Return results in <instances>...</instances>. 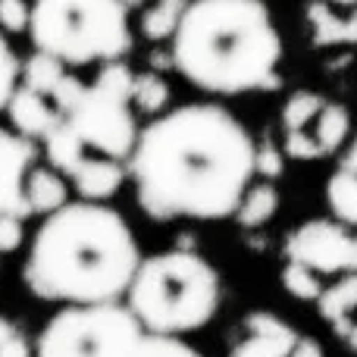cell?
Returning <instances> with one entry per match:
<instances>
[{
  "instance_id": "6da1fadb",
  "label": "cell",
  "mask_w": 357,
  "mask_h": 357,
  "mask_svg": "<svg viewBox=\"0 0 357 357\" xmlns=\"http://www.w3.org/2000/svg\"><path fill=\"white\" fill-rule=\"evenodd\" d=\"M126 167L151 220H226L254 178V138L226 107L185 104L138 129Z\"/></svg>"
},
{
  "instance_id": "7a4b0ae2",
  "label": "cell",
  "mask_w": 357,
  "mask_h": 357,
  "mask_svg": "<svg viewBox=\"0 0 357 357\" xmlns=\"http://www.w3.org/2000/svg\"><path fill=\"white\" fill-rule=\"evenodd\" d=\"M138 264L135 232L119 210L104 201H66L38 226L22 282L41 301H123Z\"/></svg>"
},
{
  "instance_id": "3957f363",
  "label": "cell",
  "mask_w": 357,
  "mask_h": 357,
  "mask_svg": "<svg viewBox=\"0 0 357 357\" xmlns=\"http://www.w3.org/2000/svg\"><path fill=\"white\" fill-rule=\"evenodd\" d=\"M173 66L207 94L276 91L282 85V35L264 0H188Z\"/></svg>"
},
{
  "instance_id": "277c9868",
  "label": "cell",
  "mask_w": 357,
  "mask_h": 357,
  "mask_svg": "<svg viewBox=\"0 0 357 357\" xmlns=\"http://www.w3.org/2000/svg\"><path fill=\"white\" fill-rule=\"evenodd\" d=\"M220 273L195 248H173L142 257L126 304L144 333L185 335L207 326L220 310Z\"/></svg>"
},
{
  "instance_id": "5b68a950",
  "label": "cell",
  "mask_w": 357,
  "mask_h": 357,
  "mask_svg": "<svg viewBox=\"0 0 357 357\" xmlns=\"http://www.w3.org/2000/svg\"><path fill=\"white\" fill-rule=\"evenodd\" d=\"M129 6L123 0H35L29 35L35 50L66 66L123 60L132 50Z\"/></svg>"
},
{
  "instance_id": "8992f818",
  "label": "cell",
  "mask_w": 357,
  "mask_h": 357,
  "mask_svg": "<svg viewBox=\"0 0 357 357\" xmlns=\"http://www.w3.org/2000/svg\"><path fill=\"white\" fill-rule=\"evenodd\" d=\"M144 326L129 304H63L35 339V357H132Z\"/></svg>"
},
{
  "instance_id": "52a82bcc",
  "label": "cell",
  "mask_w": 357,
  "mask_h": 357,
  "mask_svg": "<svg viewBox=\"0 0 357 357\" xmlns=\"http://www.w3.org/2000/svg\"><path fill=\"white\" fill-rule=\"evenodd\" d=\"M132 82H135V73L123 60H110L66 110L63 123L85 144V151L129 160L138 142V123L132 113Z\"/></svg>"
},
{
  "instance_id": "ba28073f",
  "label": "cell",
  "mask_w": 357,
  "mask_h": 357,
  "mask_svg": "<svg viewBox=\"0 0 357 357\" xmlns=\"http://www.w3.org/2000/svg\"><path fill=\"white\" fill-rule=\"evenodd\" d=\"M282 254L320 276H345L357 273V232L342 220H307L289 232Z\"/></svg>"
},
{
  "instance_id": "9c48e42d",
  "label": "cell",
  "mask_w": 357,
  "mask_h": 357,
  "mask_svg": "<svg viewBox=\"0 0 357 357\" xmlns=\"http://www.w3.org/2000/svg\"><path fill=\"white\" fill-rule=\"evenodd\" d=\"M35 138L0 126V213H16L29 220L31 210L25 201V176L35 167Z\"/></svg>"
},
{
  "instance_id": "30bf717a",
  "label": "cell",
  "mask_w": 357,
  "mask_h": 357,
  "mask_svg": "<svg viewBox=\"0 0 357 357\" xmlns=\"http://www.w3.org/2000/svg\"><path fill=\"white\" fill-rule=\"evenodd\" d=\"M301 335L270 310H251L241 320L238 339L229 348V357H289Z\"/></svg>"
},
{
  "instance_id": "8fae6325",
  "label": "cell",
  "mask_w": 357,
  "mask_h": 357,
  "mask_svg": "<svg viewBox=\"0 0 357 357\" xmlns=\"http://www.w3.org/2000/svg\"><path fill=\"white\" fill-rule=\"evenodd\" d=\"M6 113H10L13 129L29 135V138H35V142H41V138L63 119V110L56 107V100L50 98V94L38 91V88L25 85V82L16 85L10 104H6Z\"/></svg>"
},
{
  "instance_id": "7c38bea8",
  "label": "cell",
  "mask_w": 357,
  "mask_h": 357,
  "mask_svg": "<svg viewBox=\"0 0 357 357\" xmlns=\"http://www.w3.org/2000/svg\"><path fill=\"white\" fill-rule=\"evenodd\" d=\"M126 176H129L126 160H116V157L107 154H88L75 167V173L69 176V182L79 191L82 201H110L123 188Z\"/></svg>"
},
{
  "instance_id": "4fadbf2b",
  "label": "cell",
  "mask_w": 357,
  "mask_h": 357,
  "mask_svg": "<svg viewBox=\"0 0 357 357\" xmlns=\"http://www.w3.org/2000/svg\"><path fill=\"white\" fill-rule=\"evenodd\" d=\"M304 19L310 25L317 47H335V44H357V6L335 10L326 0H310Z\"/></svg>"
},
{
  "instance_id": "5bb4252c",
  "label": "cell",
  "mask_w": 357,
  "mask_h": 357,
  "mask_svg": "<svg viewBox=\"0 0 357 357\" xmlns=\"http://www.w3.org/2000/svg\"><path fill=\"white\" fill-rule=\"evenodd\" d=\"M25 201L31 216H47L69 201V182L54 167H31L25 176Z\"/></svg>"
},
{
  "instance_id": "9a60e30c",
  "label": "cell",
  "mask_w": 357,
  "mask_h": 357,
  "mask_svg": "<svg viewBox=\"0 0 357 357\" xmlns=\"http://www.w3.org/2000/svg\"><path fill=\"white\" fill-rule=\"evenodd\" d=\"M317 307H320V317L335 329L339 339H345L348 329L354 323L351 310L357 307V273H345L335 285L323 289V295L317 298Z\"/></svg>"
},
{
  "instance_id": "2e32d148",
  "label": "cell",
  "mask_w": 357,
  "mask_h": 357,
  "mask_svg": "<svg viewBox=\"0 0 357 357\" xmlns=\"http://www.w3.org/2000/svg\"><path fill=\"white\" fill-rule=\"evenodd\" d=\"M276 210H279V188L270 178H264V182H257V185H248L232 216L241 229H260L273 220Z\"/></svg>"
},
{
  "instance_id": "e0dca14e",
  "label": "cell",
  "mask_w": 357,
  "mask_h": 357,
  "mask_svg": "<svg viewBox=\"0 0 357 357\" xmlns=\"http://www.w3.org/2000/svg\"><path fill=\"white\" fill-rule=\"evenodd\" d=\"M41 144H44V157H47V163L54 169H60L66 178L75 173V167H79L88 154H91V151H85V144L73 135V129H69L63 119L41 138Z\"/></svg>"
},
{
  "instance_id": "ac0fdd59",
  "label": "cell",
  "mask_w": 357,
  "mask_h": 357,
  "mask_svg": "<svg viewBox=\"0 0 357 357\" xmlns=\"http://www.w3.org/2000/svg\"><path fill=\"white\" fill-rule=\"evenodd\" d=\"M310 135H314L323 157L335 154L348 142V135H351V116H348V110L342 104H329L326 100L323 110L317 113L314 126H310Z\"/></svg>"
},
{
  "instance_id": "d6986e66",
  "label": "cell",
  "mask_w": 357,
  "mask_h": 357,
  "mask_svg": "<svg viewBox=\"0 0 357 357\" xmlns=\"http://www.w3.org/2000/svg\"><path fill=\"white\" fill-rule=\"evenodd\" d=\"M326 204L335 220H342L345 226H351L357 232V176L354 173L339 167L326 178Z\"/></svg>"
},
{
  "instance_id": "ffe728a7",
  "label": "cell",
  "mask_w": 357,
  "mask_h": 357,
  "mask_svg": "<svg viewBox=\"0 0 357 357\" xmlns=\"http://www.w3.org/2000/svg\"><path fill=\"white\" fill-rule=\"evenodd\" d=\"M188 0H154L142 16V35L148 41H173Z\"/></svg>"
},
{
  "instance_id": "44dd1931",
  "label": "cell",
  "mask_w": 357,
  "mask_h": 357,
  "mask_svg": "<svg viewBox=\"0 0 357 357\" xmlns=\"http://www.w3.org/2000/svg\"><path fill=\"white\" fill-rule=\"evenodd\" d=\"M169 104V85L157 69H148V73H135V82H132V107L138 113H163Z\"/></svg>"
},
{
  "instance_id": "7402d4cb",
  "label": "cell",
  "mask_w": 357,
  "mask_h": 357,
  "mask_svg": "<svg viewBox=\"0 0 357 357\" xmlns=\"http://www.w3.org/2000/svg\"><path fill=\"white\" fill-rule=\"evenodd\" d=\"M326 100L314 91H295L282 107V132H298V129H310L317 119V113L323 110Z\"/></svg>"
},
{
  "instance_id": "603a6c76",
  "label": "cell",
  "mask_w": 357,
  "mask_h": 357,
  "mask_svg": "<svg viewBox=\"0 0 357 357\" xmlns=\"http://www.w3.org/2000/svg\"><path fill=\"white\" fill-rule=\"evenodd\" d=\"M282 285L291 298H298V301H317V298L323 295L320 273L310 270V266H304V264H298V260H285Z\"/></svg>"
},
{
  "instance_id": "cb8c5ba5",
  "label": "cell",
  "mask_w": 357,
  "mask_h": 357,
  "mask_svg": "<svg viewBox=\"0 0 357 357\" xmlns=\"http://www.w3.org/2000/svg\"><path fill=\"white\" fill-rule=\"evenodd\" d=\"M132 357H204L197 348H191L182 335H163V333H144Z\"/></svg>"
},
{
  "instance_id": "d4e9b609",
  "label": "cell",
  "mask_w": 357,
  "mask_h": 357,
  "mask_svg": "<svg viewBox=\"0 0 357 357\" xmlns=\"http://www.w3.org/2000/svg\"><path fill=\"white\" fill-rule=\"evenodd\" d=\"M285 173V151H279V144L270 135H264L254 144V176L260 178H279Z\"/></svg>"
},
{
  "instance_id": "484cf974",
  "label": "cell",
  "mask_w": 357,
  "mask_h": 357,
  "mask_svg": "<svg viewBox=\"0 0 357 357\" xmlns=\"http://www.w3.org/2000/svg\"><path fill=\"white\" fill-rule=\"evenodd\" d=\"M19 73H22V63H19L16 50L10 47V41H6L3 31H0V113L6 110V104H10L13 91H16Z\"/></svg>"
},
{
  "instance_id": "4316f807",
  "label": "cell",
  "mask_w": 357,
  "mask_h": 357,
  "mask_svg": "<svg viewBox=\"0 0 357 357\" xmlns=\"http://www.w3.org/2000/svg\"><path fill=\"white\" fill-rule=\"evenodd\" d=\"M29 19H31L29 0H0V31L22 35V31H29Z\"/></svg>"
},
{
  "instance_id": "83f0119b",
  "label": "cell",
  "mask_w": 357,
  "mask_h": 357,
  "mask_svg": "<svg viewBox=\"0 0 357 357\" xmlns=\"http://www.w3.org/2000/svg\"><path fill=\"white\" fill-rule=\"evenodd\" d=\"M0 357H35L29 335L6 317H0Z\"/></svg>"
},
{
  "instance_id": "f1b7e54d",
  "label": "cell",
  "mask_w": 357,
  "mask_h": 357,
  "mask_svg": "<svg viewBox=\"0 0 357 357\" xmlns=\"http://www.w3.org/2000/svg\"><path fill=\"white\" fill-rule=\"evenodd\" d=\"M285 157L291 160H320V148H317L310 129H298V132H285Z\"/></svg>"
},
{
  "instance_id": "f546056e",
  "label": "cell",
  "mask_w": 357,
  "mask_h": 357,
  "mask_svg": "<svg viewBox=\"0 0 357 357\" xmlns=\"http://www.w3.org/2000/svg\"><path fill=\"white\" fill-rule=\"evenodd\" d=\"M22 216L16 213H0V254H13L19 251L25 238V226H22Z\"/></svg>"
},
{
  "instance_id": "4dcf8cb0",
  "label": "cell",
  "mask_w": 357,
  "mask_h": 357,
  "mask_svg": "<svg viewBox=\"0 0 357 357\" xmlns=\"http://www.w3.org/2000/svg\"><path fill=\"white\" fill-rule=\"evenodd\" d=\"M289 357H323V345L314 339V335H301Z\"/></svg>"
},
{
  "instance_id": "1f68e13d",
  "label": "cell",
  "mask_w": 357,
  "mask_h": 357,
  "mask_svg": "<svg viewBox=\"0 0 357 357\" xmlns=\"http://www.w3.org/2000/svg\"><path fill=\"white\" fill-rule=\"evenodd\" d=\"M339 167H342V169H348V173H354V176H357V135L351 138V144H348V151H345V154H342Z\"/></svg>"
},
{
  "instance_id": "d6a6232c",
  "label": "cell",
  "mask_w": 357,
  "mask_h": 357,
  "mask_svg": "<svg viewBox=\"0 0 357 357\" xmlns=\"http://www.w3.org/2000/svg\"><path fill=\"white\" fill-rule=\"evenodd\" d=\"M151 69H157V73H163V69H169V66H173V50H169V54H167V50H154V54H151ZM176 69V66H173Z\"/></svg>"
},
{
  "instance_id": "836d02e7",
  "label": "cell",
  "mask_w": 357,
  "mask_h": 357,
  "mask_svg": "<svg viewBox=\"0 0 357 357\" xmlns=\"http://www.w3.org/2000/svg\"><path fill=\"white\" fill-rule=\"evenodd\" d=\"M345 345L351 348V351L357 354V320L351 323V329H348V335H345Z\"/></svg>"
},
{
  "instance_id": "e575fe53",
  "label": "cell",
  "mask_w": 357,
  "mask_h": 357,
  "mask_svg": "<svg viewBox=\"0 0 357 357\" xmlns=\"http://www.w3.org/2000/svg\"><path fill=\"white\" fill-rule=\"evenodd\" d=\"M326 3L335 10H351V6H357V0H326Z\"/></svg>"
},
{
  "instance_id": "d590c367",
  "label": "cell",
  "mask_w": 357,
  "mask_h": 357,
  "mask_svg": "<svg viewBox=\"0 0 357 357\" xmlns=\"http://www.w3.org/2000/svg\"><path fill=\"white\" fill-rule=\"evenodd\" d=\"M123 3H126V6H144L148 0H123Z\"/></svg>"
}]
</instances>
